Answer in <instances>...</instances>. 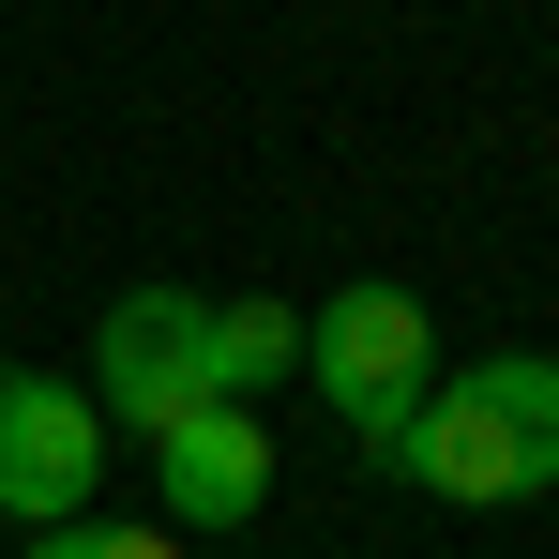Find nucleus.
Here are the masks:
<instances>
[{"label": "nucleus", "mask_w": 559, "mask_h": 559, "mask_svg": "<svg viewBox=\"0 0 559 559\" xmlns=\"http://www.w3.org/2000/svg\"><path fill=\"white\" fill-rule=\"evenodd\" d=\"M393 468H408L424 499H454V514L545 499V484H559V364H545V348H499V364L439 378V393L408 408Z\"/></svg>", "instance_id": "obj_1"}, {"label": "nucleus", "mask_w": 559, "mask_h": 559, "mask_svg": "<svg viewBox=\"0 0 559 559\" xmlns=\"http://www.w3.org/2000/svg\"><path fill=\"white\" fill-rule=\"evenodd\" d=\"M302 378H318V393H333V424L393 468L408 408L439 393V333H424V302H408V287H333V302L302 318Z\"/></svg>", "instance_id": "obj_2"}, {"label": "nucleus", "mask_w": 559, "mask_h": 559, "mask_svg": "<svg viewBox=\"0 0 559 559\" xmlns=\"http://www.w3.org/2000/svg\"><path fill=\"white\" fill-rule=\"evenodd\" d=\"M92 408L121 439H182L197 408H227V393H212V302H197V287H121V302H106Z\"/></svg>", "instance_id": "obj_3"}, {"label": "nucleus", "mask_w": 559, "mask_h": 559, "mask_svg": "<svg viewBox=\"0 0 559 559\" xmlns=\"http://www.w3.org/2000/svg\"><path fill=\"white\" fill-rule=\"evenodd\" d=\"M92 484H106L92 378H0V514H15V530H76Z\"/></svg>", "instance_id": "obj_4"}, {"label": "nucleus", "mask_w": 559, "mask_h": 559, "mask_svg": "<svg viewBox=\"0 0 559 559\" xmlns=\"http://www.w3.org/2000/svg\"><path fill=\"white\" fill-rule=\"evenodd\" d=\"M152 499H167V530H258V499H273V424L258 408H197L182 439H152Z\"/></svg>", "instance_id": "obj_5"}, {"label": "nucleus", "mask_w": 559, "mask_h": 559, "mask_svg": "<svg viewBox=\"0 0 559 559\" xmlns=\"http://www.w3.org/2000/svg\"><path fill=\"white\" fill-rule=\"evenodd\" d=\"M287 364H302V318H287V302H212V393H227V408H242L258 378H287Z\"/></svg>", "instance_id": "obj_6"}, {"label": "nucleus", "mask_w": 559, "mask_h": 559, "mask_svg": "<svg viewBox=\"0 0 559 559\" xmlns=\"http://www.w3.org/2000/svg\"><path fill=\"white\" fill-rule=\"evenodd\" d=\"M15 559H182L167 530H136V514H76V530H31Z\"/></svg>", "instance_id": "obj_7"}, {"label": "nucleus", "mask_w": 559, "mask_h": 559, "mask_svg": "<svg viewBox=\"0 0 559 559\" xmlns=\"http://www.w3.org/2000/svg\"><path fill=\"white\" fill-rule=\"evenodd\" d=\"M212 559H242V545H212Z\"/></svg>", "instance_id": "obj_8"}]
</instances>
